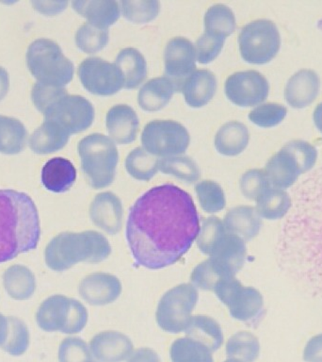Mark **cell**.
<instances>
[{
    "mask_svg": "<svg viewBox=\"0 0 322 362\" xmlns=\"http://www.w3.org/2000/svg\"><path fill=\"white\" fill-rule=\"evenodd\" d=\"M225 362H242V361H239V359H236V358H228L227 361H225Z\"/></svg>",
    "mask_w": 322,
    "mask_h": 362,
    "instance_id": "680465c9",
    "label": "cell"
},
{
    "mask_svg": "<svg viewBox=\"0 0 322 362\" xmlns=\"http://www.w3.org/2000/svg\"><path fill=\"white\" fill-rule=\"evenodd\" d=\"M28 132L17 119L0 115V153L14 155L21 153L27 144Z\"/></svg>",
    "mask_w": 322,
    "mask_h": 362,
    "instance_id": "1f68e13d",
    "label": "cell"
},
{
    "mask_svg": "<svg viewBox=\"0 0 322 362\" xmlns=\"http://www.w3.org/2000/svg\"><path fill=\"white\" fill-rule=\"evenodd\" d=\"M76 47L86 54H95L107 47L109 40L107 30H99L85 23L76 33Z\"/></svg>",
    "mask_w": 322,
    "mask_h": 362,
    "instance_id": "b9f144b4",
    "label": "cell"
},
{
    "mask_svg": "<svg viewBox=\"0 0 322 362\" xmlns=\"http://www.w3.org/2000/svg\"><path fill=\"white\" fill-rule=\"evenodd\" d=\"M247 248L245 240L237 235L226 233L210 259L225 277H234L244 265Z\"/></svg>",
    "mask_w": 322,
    "mask_h": 362,
    "instance_id": "ac0fdd59",
    "label": "cell"
},
{
    "mask_svg": "<svg viewBox=\"0 0 322 362\" xmlns=\"http://www.w3.org/2000/svg\"><path fill=\"white\" fill-rule=\"evenodd\" d=\"M201 208L208 214H215L225 208V192L222 187L212 180H203L195 185Z\"/></svg>",
    "mask_w": 322,
    "mask_h": 362,
    "instance_id": "60d3db41",
    "label": "cell"
},
{
    "mask_svg": "<svg viewBox=\"0 0 322 362\" xmlns=\"http://www.w3.org/2000/svg\"><path fill=\"white\" fill-rule=\"evenodd\" d=\"M222 279L226 277L210 257L198 264L192 271L191 276L194 287L203 291H214L216 283Z\"/></svg>",
    "mask_w": 322,
    "mask_h": 362,
    "instance_id": "ee69618b",
    "label": "cell"
},
{
    "mask_svg": "<svg viewBox=\"0 0 322 362\" xmlns=\"http://www.w3.org/2000/svg\"><path fill=\"white\" fill-rule=\"evenodd\" d=\"M287 112V107L281 104L265 103L254 107L249 113V119L258 127H275L284 120Z\"/></svg>",
    "mask_w": 322,
    "mask_h": 362,
    "instance_id": "f6af8a7d",
    "label": "cell"
},
{
    "mask_svg": "<svg viewBox=\"0 0 322 362\" xmlns=\"http://www.w3.org/2000/svg\"><path fill=\"white\" fill-rule=\"evenodd\" d=\"M78 151L82 172L92 188H106L114 181L119 153L112 139L93 133L79 141Z\"/></svg>",
    "mask_w": 322,
    "mask_h": 362,
    "instance_id": "277c9868",
    "label": "cell"
},
{
    "mask_svg": "<svg viewBox=\"0 0 322 362\" xmlns=\"http://www.w3.org/2000/svg\"><path fill=\"white\" fill-rule=\"evenodd\" d=\"M259 352L258 339L248 331H239L234 334L226 344L227 358L239 359L242 362L256 361Z\"/></svg>",
    "mask_w": 322,
    "mask_h": 362,
    "instance_id": "8d00e7d4",
    "label": "cell"
},
{
    "mask_svg": "<svg viewBox=\"0 0 322 362\" xmlns=\"http://www.w3.org/2000/svg\"><path fill=\"white\" fill-rule=\"evenodd\" d=\"M160 158L150 154L143 147H137L127 156L126 169L135 180L149 181L160 170Z\"/></svg>",
    "mask_w": 322,
    "mask_h": 362,
    "instance_id": "e575fe53",
    "label": "cell"
},
{
    "mask_svg": "<svg viewBox=\"0 0 322 362\" xmlns=\"http://www.w3.org/2000/svg\"><path fill=\"white\" fill-rule=\"evenodd\" d=\"M90 217L97 228L116 235L123 226L124 209L120 198L110 192L98 194L90 206Z\"/></svg>",
    "mask_w": 322,
    "mask_h": 362,
    "instance_id": "9a60e30c",
    "label": "cell"
},
{
    "mask_svg": "<svg viewBox=\"0 0 322 362\" xmlns=\"http://www.w3.org/2000/svg\"><path fill=\"white\" fill-rule=\"evenodd\" d=\"M200 229V215L191 194L174 184H164L133 204L126 233L136 264L160 270L188 253Z\"/></svg>",
    "mask_w": 322,
    "mask_h": 362,
    "instance_id": "6da1fadb",
    "label": "cell"
},
{
    "mask_svg": "<svg viewBox=\"0 0 322 362\" xmlns=\"http://www.w3.org/2000/svg\"><path fill=\"white\" fill-rule=\"evenodd\" d=\"M79 294L93 305L112 304L121 293L120 280L113 274L95 273L89 274L79 284Z\"/></svg>",
    "mask_w": 322,
    "mask_h": 362,
    "instance_id": "2e32d148",
    "label": "cell"
},
{
    "mask_svg": "<svg viewBox=\"0 0 322 362\" xmlns=\"http://www.w3.org/2000/svg\"><path fill=\"white\" fill-rule=\"evenodd\" d=\"M223 225L227 233L250 240L259 233L262 219L254 206H239L226 214Z\"/></svg>",
    "mask_w": 322,
    "mask_h": 362,
    "instance_id": "603a6c76",
    "label": "cell"
},
{
    "mask_svg": "<svg viewBox=\"0 0 322 362\" xmlns=\"http://www.w3.org/2000/svg\"><path fill=\"white\" fill-rule=\"evenodd\" d=\"M185 333L188 338L205 344L212 353L223 344V333L220 325L211 317L191 316L186 325Z\"/></svg>",
    "mask_w": 322,
    "mask_h": 362,
    "instance_id": "f1b7e54d",
    "label": "cell"
},
{
    "mask_svg": "<svg viewBox=\"0 0 322 362\" xmlns=\"http://www.w3.org/2000/svg\"><path fill=\"white\" fill-rule=\"evenodd\" d=\"M106 126L110 139L119 144L133 143L137 138L140 122L129 105H116L107 113Z\"/></svg>",
    "mask_w": 322,
    "mask_h": 362,
    "instance_id": "ffe728a7",
    "label": "cell"
},
{
    "mask_svg": "<svg viewBox=\"0 0 322 362\" xmlns=\"http://www.w3.org/2000/svg\"><path fill=\"white\" fill-rule=\"evenodd\" d=\"M92 361V352L86 342L80 338H67L64 339L59 345V362H90Z\"/></svg>",
    "mask_w": 322,
    "mask_h": 362,
    "instance_id": "7dc6e473",
    "label": "cell"
},
{
    "mask_svg": "<svg viewBox=\"0 0 322 362\" xmlns=\"http://www.w3.org/2000/svg\"><path fill=\"white\" fill-rule=\"evenodd\" d=\"M44 120L55 122L69 134L89 129L95 119V109L88 99L68 93L59 96L42 112Z\"/></svg>",
    "mask_w": 322,
    "mask_h": 362,
    "instance_id": "8fae6325",
    "label": "cell"
},
{
    "mask_svg": "<svg viewBox=\"0 0 322 362\" xmlns=\"http://www.w3.org/2000/svg\"><path fill=\"white\" fill-rule=\"evenodd\" d=\"M70 134L55 122L44 120L30 136V147L36 154H50L64 148Z\"/></svg>",
    "mask_w": 322,
    "mask_h": 362,
    "instance_id": "484cf974",
    "label": "cell"
},
{
    "mask_svg": "<svg viewBox=\"0 0 322 362\" xmlns=\"http://www.w3.org/2000/svg\"><path fill=\"white\" fill-rule=\"evenodd\" d=\"M250 140V133L244 124L228 122L217 130L215 136V147L223 156L233 157L244 151Z\"/></svg>",
    "mask_w": 322,
    "mask_h": 362,
    "instance_id": "4316f807",
    "label": "cell"
},
{
    "mask_svg": "<svg viewBox=\"0 0 322 362\" xmlns=\"http://www.w3.org/2000/svg\"><path fill=\"white\" fill-rule=\"evenodd\" d=\"M8 322L7 339L2 349L11 356H22L30 345V332L27 325L16 317H8Z\"/></svg>",
    "mask_w": 322,
    "mask_h": 362,
    "instance_id": "7bdbcfd3",
    "label": "cell"
},
{
    "mask_svg": "<svg viewBox=\"0 0 322 362\" xmlns=\"http://www.w3.org/2000/svg\"><path fill=\"white\" fill-rule=\"evenodd\" d=\"M225 92L229 100L237 106L254 107L267 99L270 85L261 73L242 71L226 79Z\"/></svg>",
    "mask_w": 322,
    "mask_h": 362,
    "instance_id": "4fadbf2b",
    "label": "cell"
},
{
    "mask_svg": "<svg viewBox=\"0 0 322 362\" xmlns=\"http://www.w3.org/2000/svg\"><path fill=\"white\" fill-rule=\"evenodd\" d=\"M240 55L245 62L265 64L279 52L281 37L273 21L259 19L250 22L240 30L239 35Z\"/></svg>",
    "mask_w": 322,
    "mask_h": 362,
    "instance_id": "52a82bcc",
    "label": "cell"
},
{
    "mask_svg": "<svg viewBox=\"0 0 322 362\" xmlns=\"http://www.w3.org/2000/svg\"><path fill=\"white\" fill-rule=\"evenodd\" d=\"M239 186L246 198L256 201L266 189L270 188V184L264 170L251 169L242 175Z\"/></svg>",
    "mask_w": 322,
    "mask_h": 362,
    "instance_id": "bcb514c9",
    "label": "cell"
},
{
    "mask_svg": "<svg viewBox=\"0 0 322 362\" xmlns=\"http://www.w3.org/2000/svg\"><path fill=\"white\" fill-rule=\"evenodd\" d=\"M196 54L189 40L177 37L169 40L164 50V76L174 85L175 92H182L184 82L196 71Z\"/></svg>",
    "mask_w": 322,
    "mask_h": 362,
    "instance_id": "5bb4252c",
    "label": "cell"
},
{
    "mask_svg": "<svg viewBox=\"0 0 322 362\" xmlns=\"http://www.w3.org/2000/svg\"><path fill=\"white\" fill-rule=\"evenodd\" d=\"M72 6L76 13L99 30H107L110 25L118 21L121 16L120 4L112 0L73 1Z\"/></svg>",
    "mask_w": 322,
    "mask_h": 362,
    "instance_id": "44dd1931",
    "label": "cell"
},
{
    "mask_svg": "<svg viewBox=\"0 0 322 362\" xmlns=\"http://www.w3.org/2000/svg\"><path fill=\"white\" fill-rule=\"evenodd\" d=\"M226 233L227 232L225 230V225L219 217L205 218L202 220L199 235L197 237L198 247L203 254L210 257Z\"/></svg>",
    "mask_w": 322,
    "mask_h": 362,
    "instance_id": "ab89813d",
    "label": "cell"
},
{
    "mask_svg": "<svg viewBox=\"0 0 322 362\" xmlns=\"http://www.w3.org/2000/svg\"><path fill=\"white\" fill-rule=\"evenodd\" d=\"M8 88H10L8 74L4 68L0 66V101L7 95Z\"/></svg>",
    "mask_w": 322,
    "mask_h": 362,
    "instance_id": "11a10c76",
    "label": "cell"
},
{
    "mask_svg": "<svg viewBox=\"0 0 322 362\" xmlns=\"http://www.w3.org/2000/svg\"><path fill=\"white\" fill-rule=\"evenodd\" d=\"M112 254V246L103 234L95 230L81 233L65 232L53 238L44 251L51 270L64 272L78 262H103Z\"/></svg>",
    "mask_w": 322,
    "mask_h": 362,
    "instance_id": "3957f363",
    "label": "cell"
},
{
    "mask_svg": "<svg viewBox=\"0 0 322 362\" xmlns=\"http://www.w3.org/2000/svg\"><path fill=\"white\" fill-rule=\"evenodd\" d=\"M37 325L47 332L76 334L88 322V311L82 303L61 294L48 297L36 313Z\"/></svg>",
    "mask_w": 322,
    "mask_h": 362,
    "instance_id": "8992f818",
    "label": "cell"
},
{
    "mask_svg": "<svg viewBox=\"0 0 322 362\" xmlns=\"http://www.w3.org/2000/svg\"><path fill=\"white\" fill-rule=\"evenodd\" d=\"M205 33L226 39L236 30V18L231 8L223 4L211 6L206 11L205 18Z\"/></svg>",
    "mask_w": 322,
    "mask_h": 362,
    "instance_id": "836d02e7",
    "label": "cell"
},
{
    "mask_svg": "<svg viewBox=\"0 0 322 362\" xmlns=\"http://www.w3.org/2000/svg\"><path fill=\"white\" fill-rule=\"evenodd\" d=\"M264 171L270 185L278 189H287L293 185L301 175L295 158L285 148L268 160Z\"/></svg>",
    "mask_w": 322,
    "mask_h": 362,
    "instance_id": "cb8c5ba5",
    "label": "cell"
},
{
    "mask_svg": "<svg viewBox=\"0 0 322 362\" xmlns=\"http://www.w3.org/2000/svg\"><path fill=\"white\" fill-rule=\"evenodd\" d=\"M314 123L318 127L319 132H322V102L316 107L314 110Z\"/></svg>",
    "mask_w": 322,
    "mask_h": 362,
    "instance_id": "6f0895ef",
    "label": "cell"
},
{
    "mask_svg": "<svg viewBox=\"0 0 322 362\" xmlns=\"http://www.w3.org/2000/svg\"><path fill=\"white\" fill-rule=\"evenodd\" d=\"M217 298L227 305L234 319L254 324L262 317L264 301L262 294L253 287H244L236 277H226L215 285Z\"/></svg>",
    "mask_w": 322,
    "mask_h": 362,
    "instance_id": "9c48e42d",
    "label": "cell"
},
{
    "mask_svg": "<svg viewBox=\"0 0 322 362\" xmlns=\"http://www.w3.org/2000/svg\"><path fill=\"white\" fill-rule=\"evenodd\" d=\"M198 301L193 285L180 284L167 291L158 303L155 318L158 327L166 332L177 334L185 331Z\"/></svg>",
    "mask_w": 322,
    "mask_h": 362,
    "instance_id": "ba28073f",
    "label": "cell"
},
{
    "mask_svg": "<svg viewBox=\"0 0 322 362\" xmlns=\"http://www.w3.org/2000/svg\"><path fill=\"white\" fill-rule=\"evenodd\" d=\"M27 64L39 83L65 88L72 81L73 62L52 40L41 38L31 42L27 51Z\"/></svg>",
    "mask_w": 322,
    "mask_h": 362,
    "instance_id": "5b68a950",
    "label": "cell"
},
{
    "mask_svg": "<svg viewBox=\"0 0 322 362\" xmlns=\"http://www.w3.org/2000/svg\"><path fill=\"white\" fill-rule=\"evenodd\" d=\"M8 329V317L2 315L0 313V347L4 345L6 339H7Z\"/></svg>",
    "mask_w": 322,
    "mask_h": 362,
    "instance_id": "9f6ffc18",
    "label": "cell"
},
{
    "mask_svg": "<svg viewBox=\"0 0 322 362\" xmlns=\"http://www.w3.org/2000/svg\"><path fill=\"white\" fill-rule=\"evenodd\" d=\"M282 148L290 152L292 157L295 158L301 175L315 165L316 158H318V152H316L315 147L307 141L299 140L290 141Z\"/></svg>",
    "mask_w": 322,
    "mask_h": 362,
    "instance_id": "c3c4849f",
    "label": "cell"
},
{
    "mask_svg": "<svg viewBox=\"0 0 322 362\" xmlns=\"http://www.w3.org/2000/svg\"><path fill=\"white\" fill-rule=\"evenodd\" d=\"M291 206L290 194L284 189L268 188L256 200V211L268 220H278L287 214Z\"/></svg>",
    "mask_w": 322,
    "mask_h": 362,
    "instance_id": "d6a6232c",
    "label": "cell"
},
{
    "mask_svg": "<svg viewBox=\"0 0 322 362\" xmlns=\"http://www.w3.org/2000/svg\"><path fill=\"white\" fill-rule=\"evenodd\" d=\"M32 5L40 13L47 14V16H55L67 7L68 2H32Z\"/></svg>",
    "mask_w": 322,
    "mask_h": 362,
    "instance_id": "f5cc1de1",
    "label": "cell"
},
{
    "mask_svg": "<svg viewBox=\"0 0 322 362\" xmlns=\"http://www.w3.org/2000/svg\"><path fill=\"white\" fill-rule=\"evenodd\" d=\"M217 90V78L208 70H196L184 82L182 93L186 103L191 107L205 106Z\"/></svg>",
    "mask_w": 322,
    "mask_h": 362,
    "instance_id": "7402d4cb",
    "label": "cell"
},
{
    "mask_svg": "<svg viewBox=\"0 0 322 362\" xmlns=\"http://www.w3.org/2000/svg\"><path fill=\"white\" fill-rule=\"evenodd\" d=\"M169 356L172 362H214L211 351L205 344L188 337L172 342Z\"/></svg>",
    "mask_w": 322,
    "mask_h": 362,
    "instance_id": "d590c367",
    "label": "cell"
},
{
    "mask_svg": "<svg viewBox=\"0 0 322 362\" xmlns=\"http://www.w3.org/2000/svg\"><path fill=\"white\" fill-rule=\"evenodd\" d=\"M191 137L186 127L171 120H155L147 124L141 133L143 148L155 157L184 154Z\"/></svg>",
    "mask_w": 322,
    "mask_h": 362,
    "instance_id": "30bf717a",
    "label": "cell"
},
{
    "mask_svg": "<svg viewBox=\"0 0 322 362\" xmlns=\"http://www.w3.org/2000/svg\"><path fill=\"white\" fill-rule=\"evenodd\" d=\"M65 93H67L65 88L48 86V85L37 82L32 88L31 98H32L37 110L42 113L52 102L55 101L59 96L65 95Z\"/></svg>",
    "mask_w": 322,
    "mask_h": 362,
    "instance_id": "f907efd6",
    "label": "cell"
},
{
    "mask_svg": "<svg viewBox=\"0 0 322 362\" xmlns=\"http://www.w3.org/2000/svg\"><path fill=\"white\" fill-rule=\"evenodd\" d=\"M321 79L315 71L302 69L294 74L285 86L287 103L295 109H304L312 104L318 95Z\"/></svg>",
    "mask_w": 322,
    "mask_h": 362,
    "instance_id": "d6986e66",
    "label": "cell"
},
{
    "mask_svg": "<svg viewBox=\"0 0 322 362\" xmlns=\"http://www.w3.org/2000/svg\"><path fill=\"white\" fill-rule=\"evenodd\" d=\"M76 180V170L70 160L56 157L48 160L42 170V182L48 191L61 194L69 191Z\"/></svg>",
    "mask_w": 322,
    "mask_h": 362,
    "instance_id": "d4e9b609",
    "label": "cell"
},
{
    "mask_svg": "<svg viewBox=\"0 0 322 362\" xmlns=\"http://www.w3.org/2000/svg\"><path fill=\"white\" fill-rule=\"evenodd\" d=\"M3 283L8 296L16 300L30 298L36 288L32 272L22 265H13L8 268L3 274Z\"/></svg>",
    "mask_w": 322,
    "mask_h": 362,
    "instance_id": "4dcf8cb0",
    "label": "cell"
},
{
    "mask_svg": "<svg viewBox=\"0 0 322 362\" xmlns=\"http://www.w3.org/2000/svg\"><path fill=\"white\" fill-rule=\"evenodd\" d=\"M127 362H160V356L154 350L141 348L133 353Z\"/></svg>",
    "mask_w": 322,
    "mask_h": 362,
    "instance_id": "db71d44e",
    "label": "cell"
},
{
    "mask_svg": "<svg viewBox=\"0 0 322 362\" xmlns=\"http://www.w3.org/2000/svg\"><path fill=\"white\" fill-rule=\"evenodd\" d=\"M160 170L163 174L174 175L186 183H194L200 180L199 167L188 156H172L160 160Z\"/></svg>",
    "mask_w": 322,
    "mask_h": 362,
    "instance_id": "74e56055",
    "label": "cell"
},
{
    "mask_svg": "<svg viewBox=\"0 0 322 362\" xmlns=\"http://www.w3.org/2000/svg\"><path fill=\"white\" fill-rule=\"evenodd\" d=\"M114 64L123 73L124 88L126 89H136L145 81L147 76L146 61L143 54L135 48L127 47L121 50Z\"/></svg>",
    "mask_w": 322,
    "mask_h": 362,
    "instance_id": "f546056e",
    "label": "cell"
},
{
    "mask_svg": "<svg viewBox=\"0 0 322 362\" xmlns=\"http://www.w3.org/2000/svg\"><path fill=\"white\" fill-rule=\"evenodd\" d=\"M174 93V85L169 78H153L141 88L138 103L145 112H157L171 101Z\"/></svg>",
    "mask_w": 322,
    "mask_h": 362,
    "instance_id": "83f0119b",
    "label": "cell"
},
{
    "mask_svg": "<svg viewBox=\"0 0 322 362\" xmlns=\"http://www.w3.org/2000/svg\"><path fill=\"white\" fill-rule=\"evenodd\" d=\"M78 74L85 89L93 95H113L124 88L123 73L117 65L100 58L84 59Z\"/></svg>",
    "mask_w": 322,
    "mask_h": 362,
    "instance_id": "7c38bea8",
    "label": "cell"
},
{
    "mask_svg": "<svg viewBox=\"0 0 322 362\" xmlns=\"http://www.w3.org/2000/svg\"><path fill=\"white\" fill-rule=\"evenodd\" d=\"M92 355L100 362H121L132 355L131 339L117 331H104L90 342Z\"/></svg>",
    "mask_w": 322,
    "mask_h": 362,
    "instance_id": "e0dca14e",
    "label": "cell"
},
{
    "mask_svg": "<svg viewBox=\"0 0 322 362\" xmlns=\"http://www.w3.org/2000/svg\"><path fill=\"white\" fill-rule=\"evenodd\" d=\"M225 41V40L220 37L211 35L206 33H203L194 45L196 59L199 64H208L209 62H213L222 52Z\"/></svg>",
    "mask_w": 322,
    "mask_h": 362,
    "instance_id": "681fc988",
    "label": "cell"
},
{
    "mask_svg": "<svg viewBox=\"0 0 322 362\" xmlns=\"http://www.w3.org/2000/svg\"><path fill=\"white\" fill-rule=\"evenodd\" d=\"M121 14L133 24L143 25L157 18L160 11V3L155 0L121 1Z\"/></svg>",
    "mask_w": 322,
    "mask_h": 362,
    "instance_id": "f35d334b",
    "label": "cell"
},
{
    "mask_svg": "<svg viewBox=\"0 0 322 362\" xmlns=\"http://www.w3.org/2000/svg\"><path fill=\"white\" fill-rule=\"evenodd\" d=\"M304 359L306 362H322V334L308 341L304 348Z\"/></svg>",
    "mask_w": 322,
    "mask_h": 362,
    "instance_id": "816d5d0a",
    "label": "cell"
},
{
    "mask_svg": "<svg viewBox=\"0 0 322 362\" xmlns=\"http://www.w3.org/2000/svg\"><path fill=\"white\" fill-rule=\"evenodd\" d=\"M41 228L38 209L24 192L0 189V263L38 246Z\"/></svg>",
    "mask_w": 322,
    "mask_h": 362,
    "instance_id": "7a4b0ae2",
    "label": "cell"
},
{
    "mask_svg": "<svg viewBox=\"0 0 322 362\" xmlns=\"http://www.w3.org/2000/svg\"><path fill=\"white\" fill-rule=\"evenodd\" d=\"M90 362H95V361H90Z\"/></svg>",
    "mask_w": 322,
    "mask_h": 362,
    "instance_id": "91938a15",
    "label": "cell"
}]
</instances>
